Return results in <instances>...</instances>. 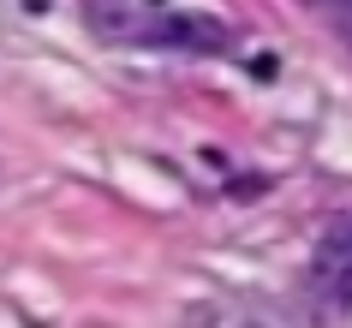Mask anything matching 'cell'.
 Segmentation results:
<instances>
[{
    "label": "cell",
    "instance_id": "1",
    "mask_svg": "<svg viewBox=\"0 0 352 328\" xmlns=\"http://www.w3.org/2000/svg\"><path fill=\"white\" fill-rule=\"evenodd\" d=\"M186 328H293V316L280 305H269V298H227V292H215V298L186 305Z\"/></svg>",
    "mask_w": 352,
    "mask_h": 328
},
{
    "label": "cell",
    "instance_id": "2",
    "mask_svg": "<svg viewBox=\"0 0 352 328\" xmlns=\"http://www.w3.org/2000/svg\"><path fill=\"white\" fill-rule=\"evenodd\" d=\"M316 281L334 292H352V215L322 239V251H316Z\"/></svg>",
    "mask_w": 352,
    "mask_h": 328
},
{
    "label": "cell",
    "instance_id": "3",
    "mask_svg": "<svg viewBox=\"0 0 352 328\" xmlns=\"http://www.w3.org/2000/svg\"><path fill=\"white\" fill-rule=\"evenodd\" d=\"M149 36H155V42H173V48H221L227 30H221V24H209V19H162Z\"/></svg>",
    "mask_w": 352,
    "mask_h": 328
},
{
    "label": "cell",
    "instance_id": "4",
    "mask_svg": "<svg viewBox=\"0 0 352 328\" xmlns=\"http://www.w3.org/2000/svg\"><path fill=\"white\" fill-rule=\"evenodd\" d=\"M311 6H334V0H311Z\"/></svg>",
    "mask_w": 352,
    "mask_h": 328
}]
</instances>
